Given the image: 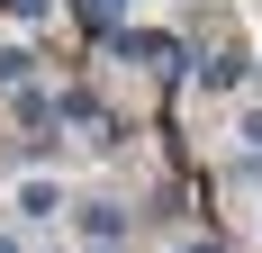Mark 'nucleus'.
I'll use <instances>...</instances> for the list:
<instances>
[{
	"label": "nucleus",
	"instance_id": "obj_10",
	"mask_svg": "<svg viewBox=\"0 0 262 253\" xmlns=\"http://www.w3.org/2000/svg\"><path fill=\"white\" fill-rule=\"evenodd\" d=\"M0 253H18V244H9V235H0Z\"/></svg>",
	"mask_w": 262,
	"mask_h": 253
},
{
	"label": "nucleus",
	"instance_id": "obj_8",
	"mask_svg": "<svg viewBox=\"0 0 262 253\" xmlns=\"http://www.w3.org/2000/svg\"><path fill=\"white\" fill-rule=\"evenodd\" d=\"M9 9H18V18H46V9H54V0H9Z\"/></svg>",
	"mask_w": 262,
	"mask_h": 253
},
{
	"label": "nucleus",
	"instance_id": "obj_9",
	"mask_svg": "<svg viewBox=\"0 0 262 253\" xmlns=\"http://www.w3.org/2000/svg\"><path fill=\"white\" fill-rule=\"evenodd\" d=\"M244 145H253V154H262V109H253V118H244Z\"/></svg>",
	"mask_w": 262,
	"mask_h": 253
},
{
	"label": "nucleus",
	"instance_id": "obj_4",
	"mask_svg": "<svg viewBox=\"0 0 262 253\" xmlns=\"http://www.w3.org/2000/svg\"><path fill=\"white\" fill-rule=\"evenodd\" d=\"M244 73H253V64H244V46H217V54H199V81H208V91H244Z\"/></svg>",
	"mask_w": 262,
	"mask_h": 253
},
{
	"label": "nucleus",
	"instance_id": "obj_1",
	"mask_svg": "<svg viewBox=\"0 0 262 253\" xmlns=\"http://www.w3.org/2000/svg\"><path fill=\"white\" fill-rule=\"evenodd\" d=\"M118 54H127V64H145V73H181V36H163V27H127V36H118Z\"/></svg>",
	"mask_w": 262,
	"mask_h": 253
},
{
	"label": "nucleus",
	"instance_id": "obj_11",
	"mask_svg": "<svg viewBox=\"0 0 262 253\" xmlns=\"http://www.w3.org/2000/svg\"><path fill=\"white\" fill-rule=\"evenodd\" d=\"M0 9H9V0H0Z\"/></svg>",
	"mask_w": 262,
	"mask_h": 253
},
{
	"label": "nucleus",
	"instance_id": "obj_5",
	"mask_svg": "<svg viewBox=\"0 0 262 253\" xmlns=\"http://www.w3.org/2000/svg\"><path fill=\"white\" fill-rule=\"evenodd\" d=\"M81 9V27H91V36H127V27H118V9H127V0H73Z\"/></svg>",
	"mask_w": 262,
	"mask_h": 253
},
{
	"label": "nucleus",
	"instance_id": "obj_3",
	"mask_svg": "<svg viewBox=\"0 0 262 253\" xmlns=\"http://www.w3.org/2000/svg\"><path fill=\"white\" fill-rule=\"evenodd\" d=\"M81 235H91L100 253H118V244H127V208H118V199H91V208H81Z\"/></svg>",
	"mask_w": 262,
	"mask_h": 253
},
{
	"label": "nucleus",
	"instance_id": "obj_6",
	"mask_svg": "<svg viewBox=\"0 0 262 253\" xmlns=\"http://www.w3.org/2000/svg\"><path fill=\"white\" fill-rule=\"evenodd\" d=\"M27 73H36V54H27V46H0V91H9V100L27 91Z\"/></svg>",
	"mask_w": 262,
	"mask_h": 253
},
{
	"label": "nucleus",
	"instance_id": "obj_7",
	"mask_svg": "<svg viewBox=\"0 0 262 253\" xmlns=\"http://www.w3.org/2000/svg\"><path fill=\"white\" fill-rule=\"evenodd\" d=\"M18 217H63V190H54V181H27V190H18Z\"/></svg>",
	"mask_w": 262,
	"mask_h": 253
},
{
	"label": "nucleus",
	"instance_id": "obj_2",
	"mask_svg": "<svg viewBox=\"0 0 262 253\" xmlns=\"http://www.w3.org/2000/svg\"><path fill=\"white\" fill-rule=\"evenodd\" d=\"M63 118H73V126H91V145H118V136H127V126L108 118L91 91H81V81H63Z\"/></svg>",
	"mask_w": 262,
	"mask_h": 253
}]
</instances>
